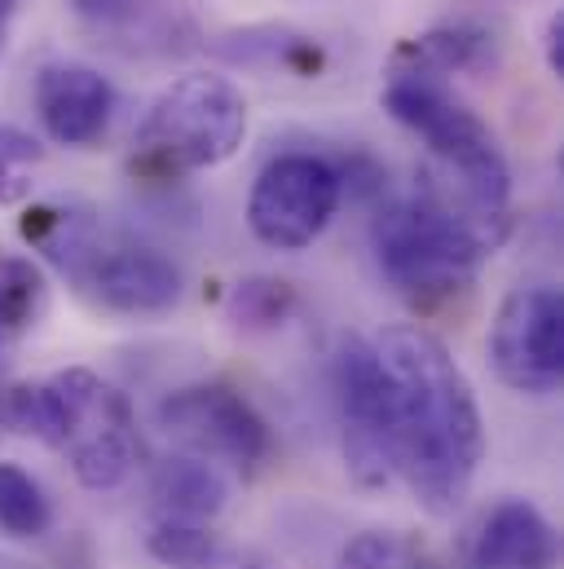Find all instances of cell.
<instances>
[{
    "instance_id": "5bb4252c",
    "label": "cell",
    "mask_w": 564,
    "mask_h": 569,
    "mask_svg": "<svg viewBox=\"0 0 564 569\" xmlns=\"http://www.w3.org/2000/svg\"><path fill=\"white\" fill-rule=\"evenodd\" d=\"M22 239L62 274V279H80L89 257L98 252L102 243V226H98V212L80 199H53V203H36L27 208L22 217Z\"/></svg>"
},
{
    "instance_id": "d6986e66",
    "label": "cell",
    "mask_w": 564,
    "mask_h": 569,
    "mask_svg": "<svg viewBox=\"0 0 564 569\" xmlns=\"http://www.w3.org/2000/svg\"><path fill=\"white\" fill-rule=\"evenodd\" d=\"M335 569H441V566L423 548V539L406 535V530H362V535H353L340 548Z\"/></svg>"
},
{
    "instance_id": "3957f363",
    "label": "cell",
    "mask_w": 564,
    "mask_h": 569,
    "mask_svg": "<svg viewBox=\"0 0 564 569\" xmlns=\"http://www.w3.org/2000/svg\"><path fill=\"white\" fill-rule=\"evenodd\" d=\"M384 111L427 146L420 186L485 221H507V199H512L507 154L490 133V124L445 89V80L397 67L393 80L384 84Z\"/></svg>"
},
{
    "instance_id": "2e32d148",
    "label": "cell",
    "mask_w": 564,
    "mask_h": 569,
    "mask_svg": "<svg viewBox=\"0 0 564 569\" xmlns=\"http://www.w3.org/2000/svg\"><path fill=\"white\" fill-rule=\"evenodd\" d=\"M216 53L225 62H243V67H282L291 76H318L322 71V49L318 40L291 31V27H248V31H230L216 40Z\"/></svg>"
},
{
    "instance_id": "7402d4cb",
    "label": "cell",
    "mask_w": 564,
    "mask_h": 569,
    "mask_svg": "<svg viewBox=\"0 0 564 569\" xmlns=\"http://www.w3.org/2000/svg\"><path fill=\"white\" fill-rule=\"evenodd\" d=\"M145 548L159 566L168 569H199L216 548V530L212 526H185V521H154L145 535Z\"/></svg>"
},
{
    "instance_id": "603a6c76",
    "label": "cell",
    "mask_w": 564,
    "mask_h": 569,
    "mask_svg": "<svg viewBox=\"0 0 564 569\" xmlns=\"http://www.w3.org/2000/svg\"><path fill=\"white\" fill-rule=\"evenodd\" d=\"M44 159V146L27 129L0 124V203H22L31 194V168Z\"/></svg>"
},
{
    "instance_id": "7a4b0ae2",
    "label": "cell",
    "mask_w": 564,
    "mask_h": 569,
    "mask_svg": "<svg viewBox=\"0 0 564 569\" xmlns=\"http://www.w3.org/2000/svg\"><path fill=\"white\" fill-rule=\"evenodd\" d=\"M4 428H18L22 437L67 455L84 490L124 486L141 450L133 402L89 367L13 385L4 393Z\"/></svg>"
},
{
    "instance_id": "5b68a950",
    "label": "cell",
    "mask_w": 564,
    "mask_h": 569,
    "mask_svg": "<svg viewBox=\"0 0 564 569\" xmlns=\"http://www.w3.org/2000/svg\"><path fill=\"white\" fill-rule=\"evenodd\" d=\"M248 138V98L234 80L190 71L172 80L145 111L133 142V177L181 181L239 154Z\"/></svg>"
},
{
    "instance_id": "8992f818",
    "label": "cell",
    "mask_w": 564,
    "mask_h": 569,
    "mask_svg": "<svg viewBox=\"0 0 564 569\" xmlns=\"http://www.w3.org/2000/svg\"><path fill=\"white\" fill-rule=\"evenodd\" d=\"M159 428L185 450L208 459L212 468H230L239 477H256L274 455V432L265 416L221 380L185 385L159 402Z\"/></svg>"
},
{
    "instance_id": "d4e9b609",
    "label": "cell",
    "mask_w": 564,
    "mask_h": 569,
    "mask_svg": "<svg viewBox=\"0 0 564 569\" xmlns=\"http://www.w3.org/2000/svg\"><path fill=\"white\" fill-rule=\"evenodd\" d=\"M543 53H547V67H552V76H564V13H552V18H547Z\"/></svg>"
},
{
    "instance_id": "8fae6325",
    "label": "cell",
    "mask_w": 564,
    "mask_h": 569,
    "mask_svg": "<svg viewBox=\"0 0 564 569\" xmlns=\"http://www.w3.org/2000/svg\"><path fill=\"white\" fill-rule=\"evenodd\" d=\"M31 98L49 142L71 150L98 146L115 120V84L89 62H44Z\"/></svg>"
},
{
    "instance_id": "6da1fadb",
    "label": "cell",
    "mask_w": 564,
    "mask_h": 569,
    "mask_svg": "<svg viewBox=\"0 0 564 569\" xmlns=\"http://www.w3.org/2000/svg\"><path fill=\"white\" fill-rule=\"evenodd\" d=\"M393 402V468L423 512L454 517L485 459V420L463 367L423 327H389L375 340Z\"/></svg>"
},
{
    "instance_id": "ba28073f",
    "label": "cell",
    "mask_w": 564,
    "mask_h": 569,
    "mask_svg": "<svg viewBox=\"0 0 564 569\" xmlns=\"http://www.w3.org/2000/svg\"><path fill=\"white\" fill-rule=\"evenodd\" d=\"M331 389H335V416L344 441V468L362 490H384L397 481L393 468V402H389V376L371 340L349 336L335 349L331 362Z\"/></svg>"
},
{
    "instance_id": "30bf717a",
    "label": "cell",
    "mask_w": 564,
    "mask_h": 569,
    "mask_svg": "<svg viewBox=\"0 0 564 569\" xmlns=\"http://www.w3.org/2000/svg\"><path fill=\"white\" fill-rule=\"evenodd\" d=\"M75 287L102 305L107 313H124V318H150V313H168L181 296H185V274L172 257H163L159 248L145 243H98V252L89 257L84 274Z\"/></svg>"
},
{
    "instance_id": "9a60e30c",
    "label": "cell",
    "mask_w": 564,
    "mask_h": 569,
    "mask_svg": "<svg viewBox=\"0 0 564 569\" xmlns=\"http://www.w3.org/2000/svg\"><path fill=\"white\" fill-rule=\"evenodd\" d=\"M402 71H423V76H454V71H485L494 62V36L476 22H445V27H432L415 36L411 44H402L397 53Z\"/></svg>"
},
{
    "instance_id": "ac0fdd59",
    "label": "cell",
    "mask_w": 564,
    "mask_h": 569,
    "mask_svg": "<svg viewBox=\"0 0 564 569\" xmlns=\"http://www.w3.org/2000/svg\"><path fill=\"white\" fill-rule=\"evenodd\" d=\"M0 530L9 539H44L53 530V503L44 486L9 459H0Z\"/></svg>"
},
{
    "instance_id": "e0dca14e",
    "label": "cell",
    "mask_w": 564,
    "mask_h": 569,
    "mask_svg": "<svg viewBox=\"0 0 564 569\" xmlns=\"http://www.w3.org/2000/svg\"><path fill=\"white\" fill-rule=\"evenodd\" d=\"M44 305H49L44 270L31 257L0 248V345L27 336L40 322Z\"/></svg>"
},
{
    "instance_id": "ffe728a7",
    "label": "cell",
    "mask_w": 564,
    "mask_h": 569,
    "mask_svg": "<svg viewBox=\"0 0 564 569\" xmlns=\"http://www.w3.org/2000/svg\"><path fill=\"white\" fill-rule=\"evenodd\" d=\"M291 309H295V287L282 279H265V274L243 279L225 300L230 322L243 331H274L291 318Z\"/></svg>"
},
{
    "instance_id": "9c48e42d",
    "label": "cell",
    "mask_w": 564,
    "mask_h": 569,
    "mask_svg": "<svg viewBox=\"0 0 564 569\" xmlns=\"http://www.w3.org/2000/svg\"><path fill=\"white\" fill-rule=\"evenodd\" d=\"M494 376L525 398H552L564 380V300L552 283L512 287L490 322Z\"/></svg>"
},
{
    "instance_id": "484cf974",
    "label": "cell",
    "mask_w": 564,
    "mask_h": 569,
    "mask_svg": "<svg viewBox=\"0 0 564 569\" xmlns=\"http://www.w3.org/2000/svg\"><path fill=\"white\" fill-rule=\"evenodd\" d=\"M13 13H18V0H0V53H4V40H9Z\"/></svg>"
},
{
    "instance_id": "44dd1931",
    "label": "cell",
    "mask_w": 564,
    "mask_h": 569,
    "mask_svg": "<svg viewBox=\"0 0 564 569\" xmlns=\"http://www.w3.org/2000/svg\"><path fill=\"white\" fill-rule=\"evenodd\" d=\"M71 13L93 27L98 36H159L163 27V0H67Z\"/></svg>"
},
{
    "instance_id": "cb8c5ba5",
    "label": "cell",
    "mask_w": 564,
    "mask_h": 569,
    "mask_svg": "<svg viewBox=\"0 0 564 569\" xmlns=\"http://www.w3.org/2000/svg\"><path fill=\"white\" fill-rule=\"evenodd\" d=\"M199 569H279V566H274L270 557L252 552V548H230V543H221Z\"/></svg>"
},
{
    "instance_id": "4316f807",
    "label": "cell",
    "mask_w": 564,
    "mask_h": 569,
    "mask_svg": "<svg viewBox=\"0 0 564 569\" xmlns=\"http://www.w3.org/2000/svg\"><path fill=\"white\" fill-rule=\"evenodd\" d=\"M0 569H40V566H31V561H22L13 552H0Z\"/></svg>"
},
{
    "instance_id": "52a82bcc",
    "label": "cell",
    "mask_w": 564,
    "mask_h": 569,
    "mask_svg": "<svg viewBox=\"0 0 564 569\" xmlns=\"http://www.w3.org/2000/svg\"><path fill=\"white\" fill-rule=\"evenodd\" d=\"M344 199V172L313 154L286 150L261 168L248 194V226L274 252H304L326 234Z\"/></svg>"
},
{
    "instance_id": "4fadbf2b",
    "label": "cell",
    "mask_w": 564,
    "mask_h": 569,
    "mask_svg": "<svg viewBox=\"0 0 564 569\" xmlns=\"http://www.w3.org/2000/svg\"><path fill=\"white\" fill-rule=\"evenodd\" d=\"M150 499L159 521H185V526H212L230 503V481L221 468H212L199 455H168L150 477Z\"/></svg>"
},
{
    "instance_id": "83f0119b",
    "label": "cell",
    "mask_w": 564,
    "mask_h": 569,
    "mask_svg": "<svg viewBox=\"0 0 564 569\" xmlns=\"http://www.w3.org/2000/svg\"><path fill=\"white\" fill-rule=\"evenodd\" d=\"M4 393L9 389H4V376H0V428H4Z\"/></svg>"
},
{
    "instance_id": "7c38bea8",
    "label": "cell",
    "mask_w": 564,
    "mask_h": 569,
    "mask_svg": "<svg viewBox=\"0 0 564 569\" xmlns=\"http://www.w3.org/2000/svg\"><path fill=\"white\" fill-rule=\"evenodd\" d=\"M561 543L530 499H498L467 548V569H556Z\"/></svg>"
},
{
    "instance_id": "277c9868",
    "label": "cell",
    "mask_w": 564,
    "mask_h": 569,
    "mask_svg": "<svg viewBox=\"0 0 564 569\" xmlns=\"http://www.w3.org/2000/svg\"><path fill=\"white\" fill-rule=\"evenodd\" d=\"M503 239L507 221H485L432 194L427 186L384 203L371 226L380 274L415 305H436L454 291H467Z\"/></svg>"
}]
</instances>
